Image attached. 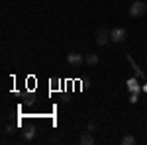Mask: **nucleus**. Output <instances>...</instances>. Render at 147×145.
<instances>
[{"label":"nucleus","instance_id":"obj_1","mask_svg":"<svg viewBox=\"0 0 147 145\" xmlns=\"http://www.w3.org/2000/svg\"><path fill=\"white\" fill-rule=\"evenodd\" d=\"M147 12V4L143 0H136V2H131V6H129V16H134V18H139V16H143Z\"/></svg>","mask_w":147,"mask_h":145},{"label":"nucleus","instance_id":"obj_2","mask_svg":"<svg viewBox=\"0 0 147 145\" xmlns=\"http://www.w3.org/2000/svg\"><path fill=\"white\" fill-rule=\"evenodd\" d=\"M125 37H127V32L124 28H114L110 32V41H114V43H124Z\"/></svg>","mask_w":147,"mask_h":145},{"label":"nucleus","instance_id":"obj_3","mask_svg":"<svg viewBox=\"0 0 147 145\" xmlns=\"http://www.w3.org/2000/svg\"><path fill=\"white\" fill-rule=\"evenodd\" d=\"M94 39H96L98 45H106L108 41H110V32H108L106 28H98L96 34H94Z\"/></svg>","mask_w":147,"mask_h":145},{"label":"nucleus","instance_id":"obj_4","mask_svg":"<svg viewBox=\"0 0 147 145\" xmlns=\"http://www.w3.org/2000/svg\"><path fill=\"white\" fill-rule=\"evenodd\" d=\"M67 61H69V65H73V67H80V65H82L86 59L80 55V53H69Z\"/></svg>","mask_w":147,"mask_h":145},{"label":"nucleus","instance_id":"obj_5","mask_svg":"<svg viewBox=\"0 0 147 145\" xmlns=\"http://www.w3.org/2000/svg\"><path fill=\"white\" fill-rule=\"evenodd\" d=\"M127 88H129V92H134V94H139V90H141V86L137 84V78H127Z\"/></svg>","mask_w":147,"mask_h":145},{"label":"nucleus","instance_id":"obj_6","mask_svg":"<svg viewBox=\"0 0 147 145\" xmlns=\"http://www.w3.org/2000/svg\"><path fill=\"white\" fill-rule=\"evenodd\" d=\"M79 143H80V145H92V143H94V137H92V134H90V132H88V134L80 135Z\"/></svg>","mask_w":147,"mask_h":145},{"label":"nucleus","instance_id":"obj_7","mask_svg":"<svg viewBox=\"0 0 147 145\" xmlns=\"http://www.w3.org/2000/svg\"><path fill=\"white\" fill-rule=\"evenodd\" d=\"M84 59H86V63H88V65H98V63H100V57L96 55V53H88Z\"/></svg>","mask_w":147,"mask_h":145},{"label":"nucleus","instance_id":"obj_8","mask_svg":"<svg viewBox=\"0 0 147 145\" xmlns=\"http://www.w3.org/2000/svg\"><path fill=\"white\" fill-rule=\"evenodd\" d=\"M137 141H136V137H134V135H124V137H122V145H136Z\"/></svg>","mask_w":147,"mask_h":145},{"label":"nucleus","instance_id":"obj_9","mask_svg":"<svg viewBox=\"0 0 147 145\" xmlns=\"http://www.w3.org/2000/svg\"><path fill=\"white\" fill-rule=\"evenodd\" d=\"M34 137H35V127H30V129L24 132V139H26V141H32Z\"/></svg>","mask_w":147,"mask_h":145},{"label":"nucleus","instance_id":"obj_10","mask_svg":"<svg viewBox=\"0 0 147 145\" xmlns=\"http://www.w3.org/2000/svg\"><path fill=\"white\" fill-rule=\"evenodd\" d=\"M137 96H139V94H134V92H131V98H129V102H131V104H136V102L139 100Z\"/></svg>","mask_w":147,"mask_h":145},{"label":"nucleus","instance_id":"obj_11","mask_svg":"<svg viewBox=\"0 0 147 145\" xmlns=\"http://www.w3.org/2000/svg\"><path fill=\"white\" fill-rule=\"evenodd\" d=\"M88 132H90V134H92V132H96V123H94V122L88 123Z\"/></svg>","mask_w":147,"mask_h":145},{"label":"nucleus","instance_id":"obj_12","mask_svg":"<svg viewBox=\"0 0 147 145\" xmlns=\"http://www.w3.org/2000/svg\"><path fill=\"white\" fill-rule=\"evenodd\" d=\"M12 132H14V127H12V125H8V127H6V129H4V134H6V135H10Z\"/></svg>","mask_w":147,"mask_h":145},{"label":"nucleus","instance_id":"obj_13","mask_svg":"<svg viewBox=\"0 0 147 145\" xmlns=\"http://www.w3.org/2000/svg\"><path fill=\"white\" fill-rule=\"evenodd\" d=\"M143 90H145V92H147V84H145V86H143Z\"/></svg>","mask_w":147,"mask_h":145},{"label":"nucleus","instance_id":"obj_14","mask_svg":"<svg viewBox=\"0 0 147 145\" xmlns=\"http://www.w3.org/2000/svg\"><path fill=\"white\" fill-rule=\"evenodd\" d=\"M145 132H147V129H145Z\"/></svg>","mask_w":147,"mask_h":145}]
</instances>
